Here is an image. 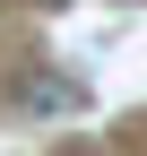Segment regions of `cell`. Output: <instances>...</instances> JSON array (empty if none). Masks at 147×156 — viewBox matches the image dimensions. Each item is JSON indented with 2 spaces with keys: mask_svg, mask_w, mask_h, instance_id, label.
I'll return each instance as SVG.
<instances>
[{
  "mask_svg": "<svg viewBox=\"0 0 147 156\" xmlns=\"http://www.w3.org/2000/svg\"><path fill=\"white\" fill-rule=\"evenodd\" d=\"M26 104H35V113H69L78 87H69V78H26Z\"/></svg>",
  "mask_w": 147,
  "mask_h": 156,
  "instance_id": "obj_1",
  "label": "cell"
}]
</instances>
